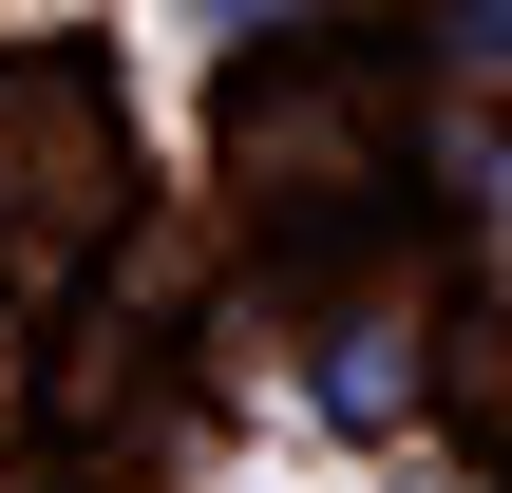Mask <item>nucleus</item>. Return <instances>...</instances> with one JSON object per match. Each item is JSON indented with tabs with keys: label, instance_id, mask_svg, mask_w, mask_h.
<instances>
[{
	"label": "nucleus",
	"instance_id": "obj_1",
	"mask_svg": "<svg viewBox=\"0 0 512 493\" xmlns=\"http://www.w3.org/2000/svg\"><path fill=\"white\" fill-rule=\"evenodd\" d=\"M399 171H418V114H399V57L361 38H285L228 76V190H247V247L285 285H342L399 247Z\"/></svg>",
	"mask_w": 512,
	"mask_h": 493
},
{
	"label": "nucleus",
	"instance_id": "obj_2",
	"mask_svg": "<svg viewBox=\"0 0 512 493\" xmlns=\"http://www.w3.org/2000/svg\"><path fill=\"white\" fill-rule=\"evenodd\" d=\"M133 228V114H114V57L76 38H0V323L95 285Z\"/></svg>",
	"mask_w": 512,
	"mask_h": 493
},
{
	"label": "nucleus",
	"instance_id": "obj_3",
	"mask_svg": "<svg viewBox=\"0 0 512 493\" xmlns=\"http://www.w3.org/2000/svg\"><path fill=\"white\" fill-rule=\"evenodd\" d=\"M418 399H437L418 323H399V304H342V342H323V418H418Z\"/></svg>",
	"mask_w": 512,
	"mask_h": 493
}]
</instances>
